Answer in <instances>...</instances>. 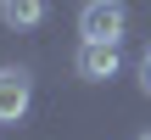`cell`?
I'll use <instances>...</instances> for the list:
<instances>
[{"label": "cell", "mask_w": 151, "mask_h": 140, "mask_svg": "<svg viewBox=\"0 0 151 140\" xmlns=\"http://www.w3.org/2000/svg\"><path fill=\"white\" fill-rule=\"evenodd\" d=\"M140 90H146V95H151V51H146V56H140Z\"/></svg>", "instance_id": "5"}, {"label": "cell", "mask_w": 151, "mask_h": 140, "mask_svg": "<svg viewBox=\"0 0 151 140\" xmlns=\"http://www.w3.org/2000/svg\"><path fill=\"white\" fill-rule=\"evenodd\" d=\"M73 67H78V79L106 84V79H118L123 56H118V45H106V39H84V45H78V56H73Z\"/></svg>", "instance_id": "3"}, {"label": "cell", "mask_w": 151, "mask_h": 140, "mask_svg": "<svg viewBox=\"0 0 151 140\" xmlns=\"http://www.w3.org/2000/svg\"><path fill=\"white\" fill-rule=\"evenodd\" d=\"M123 28H129V6H123V0H84V11H78V34H84V39L118 45Z\"/></svg>", "instance_id": "1"}, {"label": "cell", "mask_w": 151, "mask_h": 140, "mask_svg": "<svg viewBox=\"0 0 151 140\" xmlns=\"http://www.w3.org/2000/svg\"><path fill=\"white\" fill-rule=\"evenodd\" d=\"M0 22L6 28H39L45 22V0H0Z\"/></svg>", "instance_id": "4"}, {"label": "cell", "mask_w": 151, "mask_h": 140, "mask_svg": "<svg viewBox=\"0 0 151 140\" xmlns=\"http://www.w3.org/2000/svg\"><path fill=\"white\" fill-rule=\"evenodd\" d=\"M28 101H34V79L22 67H0V129H17L28 118Z\"/></svg>", "instance_id": "2"}, {"label": "cell", "mask_w": 151, "mask_h": 140, "mask_svg": "<svg viewBox=\"0 0 151 140\" xmlns=\"http://www.w3.org/2000/svg\"><path fill=\"white\" fill-rule=\"evenodd\" d=\"M140 140H151V135H140Z\"/></svg>", "instance_id": "6"}]
</instances>
